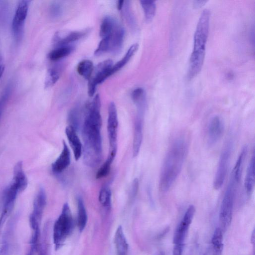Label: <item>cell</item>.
<instances>
[{
	"mask_svg": "<svg viewBox=\"0 0 255 255\" xmlns=\"http://www.w3.org/2000/svg\"><path fill=\"white\" fill-rule=\"evenodd\" d=\"M118 120L115 104L111 102L108 107L107 131L110 145L109 154L116 156L117 150Z\"/></svg>",
	"mask_w": 255,
	"mask_h": 255,
	"instance_id": "obj_8",
	"label": "cell"
},
{
	"mask_svg": "<svg viewBox=\"0 0 255 255\" xmlns=\"http://www.w3.org/2000/svg\"><path fill=\"white\" fill-rule=\"evenodd\" d=\"M255 156L254 153L248 165L245 179V189L248 194H251L252 193L255 187Z\"/></svg>",
	"mask_w": 255,
	"mask_h": 255,
	"instance_id": "obj_21",
	"label": "cell"
},
{
	"mask_svg": "<svg viewBox=\"0 0 255 255\" xmlns=\"http://www.w3.org/2000/svg\"><path fill=\"white\" fill-rule=\"evenodd\" d=\"M207 0H194L193 4L194 8H198L203 6L206 2Z\"/></svg>",
	"mask_w": 255,
	"mask_h": 255,
	"instance_id": "obj_41",
	"label": "cell"
},
{
	"mask_svg": "<svg viewBox=\"0 0 255 255\" xmlns=\"http://www.w3.org/2000/svg\"><path fill=\"white\" fill-rule=\"evenodd\" d=\"M112 193L107 186H103L100 190L99 200L100 204L105 208H109L111 206Z\"/></svg>",
	"mask_w": 255,
	"mask_h": 255,
	"instance_id": "obj_32",
	"label": "cell"
},
{
	"mask_svg": "<svg viewBox=\"0 0 255 255\" xmlns=\"http://www.w3.org/2000/svg\"><path fill=\"white\" fill-rule=\"evenodd\" d=\"M115 244L117 255H127L128 246L121 226H119L116 231Z\"/></svg>",
	"mask_w": 255,
	"mask_h": 255,
	"instance_id": "obj_20",
	"label": "cell"
},
{
	"mask_svg": "<svg viewBox=\"0 0 255 255\" xmlns=\"http://www.w3.org/2000/svg\"><path fill=\"white\" fill-rule=\"evenodd\" d=\"M16 218L10 219L6 223L2 235L0 255H9L11 246V240L15 229Z\"/></svg>",
	"mask_w": 255,
	"mask_h": 255,
	"instance_id": "obj_14",
	"label": "cell"
},
{
	"mask_svg": "<svg viewBox=\"0 0 255 255\" xmlns=\"http://www.w3.org/2000/svg\"><path fill=\"white\" fill-rule=\"evenodd\" d=\"M109 36L102 38L100 42L97 49L95 51L94 55L99 56L109 51Z\"/></svg>",
	"mask_w": 255,
	"mask_h": 255,
	"instance_id": "obj_34",
	"label": "cell"
},
{
	"mask_svg": "<svg viewBox=\"0 0 255 255\" xmlns=\"http://www.w3.org/2000/svg\"><path fill=\"white\" fill-rule=\"evenodd\" d=\"M231 141L227 142L219 158L213 182L214 188L217 190L222 187L227 175L232 149Z\"/></svg>",
	"mask_w": 255,
	"mask_h": 255,
	"instance_id": "obj_9",
	"label": "cell"
},
{
	"mask_svg": "<svg viewBox=\"0 0 255 255\" xmlns=\"http://www.w3.org/2000/svg\"><path fill=\"white\" fill-rule=\"evenodd\" d=\"M124 2L125 1L123 0H120L117 1V7L118 10H120L123 8L124 5Z\"/></svg>",
	"mask_w": 255,
	"mask_h": 255,
	"instance_id": "obj_44",
	"label": "cell"
},
{
	"mask_svg": "<svg viewBox=\"0 0 255 255\" xmlns=\"http://www.w3.org/2000/svg\"><path fill=\"white\" fill-rule=\"evenodd\" d=\"M188 150V141L184 136L176 138L170 146L164 158L159 178L160 190H169L178 177Z\"/></svg>",
	"mask_w": 255,
	"mask_h": 255,
	"instance_id": "obj_2",
	"label": "cell"
},
{
	"mask_svg": "<svg viewBox=\"0 0 255 255\" xmlns=\"http://www.w3.org/2000/svg\"><path fill=\"white\" fill-rule=\"evenodd\" d=\"M184 244H174L173 255H182Z\"/></svg>",
	"mask_w": 255,
	"mask_h": 255,
	"instance_id": "obj_40",
	"label": "cell"
},
{
	"mask_svg": "<svg viewBox=\"0 0 255 255\" xmlns=\"http://www.w3.org/2000/svg\"><path fill=\"white\" fill-rule=\"evenodd\" d=\"M87 32L86 30L57 32L54 35L53 42L56 47L69 45V44L83 37Z\"/></svg>",
	"mask_w": 255,
	"mask_h": 255,
	"instance_id": "obj_13",
	"label": "cell"
},
{
	"mask_svg": "<svg viewBox=\"0 0 255 255\" xmlns=\"http://www.w3.org/2000/svg\"><path fill=\"white\" fill-rule=\"evenodd\" d=\"M6 100V99L5 97H2L0 100V119L2 115V112H3L5 105Z\"/></svg>",
	"mask_w": 255,
	"mask_h": 255,
	"instance_id": "obj_42",
	"label": "cell"
},
{
	"mask_svg": "<svg viewBox=\"0 0 255 255\" xmlns=\"http://www.w3.org/2000/svg\"><path fill=\"white\" fill-rule=\"evenodd\" d=\"M70 162V151L65 142L63 141L62 150L58 157L52 163V170L55 173H60L69 166Z\"/></svg>",
	"mask_w": 255,
	"mask_h": 255,
	"instance_id": "obj_16",
	"label": "cell"
},
{
	"mask_svg": "<svg viewBox=\"0 0 255 255\" xmlns=\"http://www.w3.org/2000/svg\"><path fill=\"white\" fill-rule=\"evenodd\" d=\"M143 113L138 112L134 126L132 144L133 156H136L140 150L142 140Z\"/></svg>",
	"mask_w": 255,
	"mask_h": 255,
	"instance_id": "obj_15",
	"label": "cell"
},
{
	"mask_svg": "<svg viewBox=\"0 0 255 255\" xmlns=\"http://www.w3.org/2000/svg\"><path fill=\"white\" fill-rule=\"evenodd\" d=\"M210 11L204 9L198 20L194 35L193 49L189 59L188 78L192 79L200 72L204 61L209 31Z\"/></svg>",
	"mask_w": 255,
	"mask_h": 255,
	"instance_id": "obj_3",
	"label": "cell"
},
{
	"mask_svg": "<svg viewBox=\"0 0 255 255\" xmlns=\"http://www.w3.org/2000/svg\"><path fill=\"white\" fill-rule=\"evenodd\" d=\"M247 152V147L245 146L241 152L233 170L232 177L237 183L240 182L241 178L243 164L245 160Z\"/></svg>",
	"mask_w": 255,
	"mask_h": 255,
	"instance_id": "obj_26",
	"label": "cell"
},
{
	"mask_svg": "<svg viewBox=\"0 0 255 255\" xmlns=\"http://www.w3.org/2000/svg\"><path fill=\"white\" fill-rule=\"evenodd\" d=\"M60 74L59 70L56 68L49 69L45 78L44 88H49L55 85L59 79Z\"/></svg>",
	"mask_w": 255,
	"mask_h": 255,
	"instance_id": "obj_31",
	"label": "cell"
},
{
	"mask_svg": "<svg viewBox=\"0 0 255 255\" xmlns=\"http://www.w3.org/2000/svg\"><path fill=\"white\" fill-rule=\"evenodd\" d=\"M255 231L254 230L251 236V242L252 244H254L255 241Z\"/></svg>",
	"mask_w": 255,
	"mask_h": 255,
	"instance_id": "obj_46",
	"label": "cell"
},
{
	"mask_svg": "<svg viewBox=\"0 0 255 255\" xmlns=\"http://www.w3.org/2000/svg\"><path fill=\"white\" fill-rule=\"evenodd\" d=\"M113 62L111 59L103 61L94 68L92 74L88 80V93L92 97L95 94L97 86L102 83L107 78L111 76V70Z\"/></svg>",
	"mask_w": 255,
	"mask_h": 255,
	"instance_id": "obj_6",
	"label": "cell"
},
{
	"mask_svg": "<svg viewBox=\"0 0 255 255\" xmlns=\"http://www.w3.org/2000/svg\"><path fill=\"white\" fill-rule=\"evenodd\" d=\"M47 246L45 236L43 235L42 239L40 237V243L37 251L38 255H48Z\"/></svg>",
	"mask_w": 255,
	"mask_h": 255,
	"instance_id": "obj_36",
	"label": "cell"
},
{
	"mask_svg": "<svg viewBox=\"0 0 255 255\" xmlns=\"http://www.w3.org/2000/svg\"><path fill=\"white\" fill-rule=\"evenodd\" d=\"M4 65L3 64H0V79L4 72Z\"/></svg>",
	"mask_w": 255,
	"mask_h": 255,
	"instance_id": "obj_45",
	"label": "cell"
},
{
	"mask_svg": "<svg viewBox=\"0 0 255 255\" xmlns=\"http://www.w3.org/2000/svg\"><path fill=\"white\" fill-rule=\"evenodd\" d=\"M78 217L77 225L80 231H83L87 222V214L82 199L78 197L77 199Z\"/></svg>",
	"mask_w": 255,
	"mask_h": 255,
	"instance_id": "obj_25",
	"label": "cell"
},
{
	"mask_svg": "<svg viewBox=\"0 0 255 255\" xmlns=\"http://www.w3.org/2000/svg\"><path fill=\"white\" fill-rule=\"evenodd\" d=\"M62 12V6L58 2L54 3L51 7V13L54 17L60 16Z\"/></svg>",
	"mask_w": 255,
	"mask_h": 255,
	"instance_id": "obj_37",
	"label": "cell"
},
{
	"mask_svg": "<svg viewBox=\"0 0 255 255\" xmlns=\"http://www.w3.org/2000/svg\"><path fill=\"white\" fill-rule=\"evenodd\" d=\"M117 25V21L113 17L106 16L103 19L100 28V36L102 39L110 36Z\"/></svg>",
	"mask_w": 255,
	"mask_h": 255,
	"instance_id": "obj_22",
	"label": "cell"
},
{
	"mask_svg": "<svg viewBox=\"0 0 255 255\" xmlns=\"http://www.w3.org/2000/svg\"><path fill=\"white\" fill-rule=\"evenodd\" d=\"M238 183L232 177L221 203L219 220L222 228L225 230L231 223L236 185Z\"/></svg>",
	"mask_w": 255,
	"mask_h": 255,
	"instance_id": "obj_5",
	"label": "cell"
},
{
	"mask_svg": "<svg viewBox=\"0 0 255 255\" xmlns=\"http://www.w3.org/2000/svg\"><path fill=\"white\" fill-rule=\"evenodd\" d=\"M100 111V98L97 94L88 107L82 127L83 159L85 163L90 167L97 166L102 158Z\"/></svg>",
	"mask_w": 255,
	"mask_h": 255,
	"instance_id": "obj_1",
	"label": "cell"
},
{
	"mask_svg": "<svg viewBox=\"0 0 255 255\" xmlns=\"http://www.w3.org/2000/svg\"><path fill=\"white\" fill-rule=\"evenodd\" d=\"M195 213V207L192 205H190L175 232L173 238L174 244H184V240Z\"/></svg>",
	"mask_w": 255,
	"mask_h": 255,
	"instance_id": "obj_11",
	"label": "cell"
},
{
	"mask_svg": "<svg viewBox=\"0 0 255 255\" xmlns=\"http://www.w3.org/2000/svg\"><path fill=\"white\" fill-rule=\"evenodd\" d=\"M46 204V195L43 188L39 189L33 201V209L29 217L32 233H40V225Z\"/></svg>",
	"mask_w": 255,
	"mask_h": 255,
	"instance_id": "obj_7",
	"label": "cell"
},
{
	"mask_svg": "<svg viewBox=\"0 0 255 255\" xmlns=\"http://www.w3.org/2000/svg\"><path fill=\"white\" fill-rule=\"evenodd\" d=\"M94 68L93 63L91 60H84L78 64L77 71L80 75L85 79L89 80L92 74Z\"/></svg>",
	"mask_w": 255,
	"mask_h": 255,
	"instance_id": "obj_29",
	"label": "cell"
},
{
	"mask_svg": "<svg viewBox=\"0 0 255 255\" xmlns=\"http://www.w3.org/2000/svg\"><path fill=\"white\" fill-rule=\"evenodd\" d=\"M125 10V16L127 18V20L129 24H130L132 25V27H134L135 22L133 18V16L130 12V10L129 6V4L127 3L126 5Z\"/></svg>",
	"mask_w": 255,
	"mask_h": 255,
	"instance_id": "obj_38",
	"label": "cell"
},
{
	"mask_svg": "<svg viewBox=\"0 0 255 255\" xmlns=\"http://www.w3.org/2000/svg\"><path fill=\"white\" fill-rule=\"evenodd\" d=\"M140 4L143 10L144 16L147 21L151 20L156 11V4L153 0H140Z\"/></svg>",
	"mask_w": 255,
	"mask_h": 255,
	"instance_id": "obj_30",
	"label": "cell"
},
{
	"mask_svg": "<svg viewBox=\"0 0 255 255\" xmlns=\"http://www.w3.org/2000/svg\"><path fill=\"white\" fill-rule=\"evenodd\" d=\"M138 48L137 43L133 44L128 49L123 58L113 65L111 70V75L122 68L130 60Z\"/></svg>",
	"mask_w": 255,
	"mask_h": 255,
	"instance_id": "obj_23",
	"label": "cell"
},
{
	"mask_svg": "<svg viewBox=\"0 0 255 255\" xmlns=\"http://www.w3.org/2000/svg\"><path fill=\"white\" fill-rule=\"evenodd\" d=\"M124 28L118 24L109 36V51L114 54L120 52L122 48L125 37Z\"/></svg>",
	"mask_w": 255,
	"mask_h": 255,
	"instance_id": "obj_17",
	"label": "cell"
},
{
	"mask_svg": "<svg viewBox=\"0 0 255 255\" xmlns=\"http://www.w3.org/2000/svg\"><path fill=\"white\" fill-rule=\"evenodd\" d=\"M131 96L133 102L136 105L138 111H144L146 103V96L144 89L140 87L135 89L132 92Z\"/></svg>",
	"mask_w": 255,
	"mask_h": 255,
	"instance_id": "obj_27",
	"label": "cell"
},
{
	"mask_svg": "<svg viewBox=\"0 0 255 255\" xmlns=\"http://www.w3.org/2000/svg\"><path fill=\"white\" fill-rule=\"evenodd\" d=\"M65 133L74 153L75 159L78 160L82 155V145L76 129L69 125L65 129Z\"/></svg>",
	"mask_w": 255,
	"mask_h": 255,
	"instance_id": "obj_18",
	"label": "cell"
},
{
	"mask_svg": "<svg viewBox=\"0 0 255 255\" xmlns=\"http://www.w3.org/2000/svg\"><path fill=\"white\" fill-rule=\"evenodd\" d=\"M138 189V179L135 178L133 181L131 191H130V196L131 198H134L136 195L137 194V191Z\"/></svg>",
	"mask_w": 255,
	"mask_h": 255,
	"instance_id": "obj_39",
	"label": "cell"
},
{
	"mask_svg": "<svg viewBox=\"0 0 255 255\" xmlns=\"http://www.w3.org/2000/svg\"><path fill=\"white\" fill-rule=\"evenodd\" d=\"M73 50L74 47L71 45L56 47L49 53L48 57L52 61H57L68 56Z\"/></svg>",
	"mask_w": 255,
	"mask_h": 255,
	"instance_id": "obj_24",
	"label": "cell"
},
{
	"mask_svg": "<svg viewBox=\"0 0 255 255\" xmlns=\"http://www.w3.org/2000/svg\"><path fill=\"white\" fill-rule=\"evenodd\" d=\"M212 243L213 247V255H221L223 248V233L220 228H217L213 234L212 239Z\"/></svg>",
	"mask_w": 255,
	"mask_h": 255,
	"instance_id": "obj_28",
	"label": "cell"
},
{
	"mask_svg": "<svg viewBox=\"0 0 255 255\" xmlns=\"http://www.w3.org/2000/svg\"><path fill=\"white\" fill-rule=\"evenodd\" d=\"M74 221L69 206L65 203L55 221L53 228V240L56 250L59 249L72 232Z\"/></svg>",
	"mask_w": 255,
	"mask_h": 255,
	"instance_id": "obj_4",
	"label": "cell"
},
{
	"mask_svg": "<svg viewBox=\"0 0 255 255\" xmlns=\"http://www.w3.org/2000/svg\"><path fill=\"white\" fill-rule=\"evenodd\" d=\"M30 1L21 0L17 6L11 24L12 32L16 38H19L22 33Z\"/></svg>",
	"mask_w": 255,
	"mask_h": 255,
	"instance_id": "obj_10",
	"label": "cell"
},
{
	"mask_svg": "<svg viewBox=\"0 0 255 255\" xmlns=\"http://www.w3.org/2000/svg\"><path fill=\"white\" fill-rule=\"evenodd\" d=\"M200 255H206V254L205 253L202 254Z\"/></svg>",
	"mask_w": 255,
	"mask_h": 255,
	"instance_id": "obj_47",
	"label": "cell"
},
{
	"mask_svg": "<svg viewBox=\"0 0 255 255\" xmlns=\"http://www.w3.org/2000/svg\"><path fill=\"white\" fill-rule=\"evenodd\" d=\"M224 124L218 116L212 117L209 123L207 130V143L209 146L216 144L223 135Z\"/></svg>",
	"mask_w": 255,
	"mask_h": 255,
	"instance_id": "obj_12",
	"label": "cell"
},
{
	"mask_svg": "<svg viewBox=\"0 0 255 255\" xmlns=\"http://www.w3.org/2000/svg\"><path fill=\"white\" fill-rule=\"evenodd\" d=\"M68 119L72 125L76 129V126H77L79 121V111L77 108H74L71 110L69 114Z\"/></svg>",
	"mask_w": 255,
	"mask_h": 255,
	"instance_id": "obj_35",
	"label": "cell"
},
{
	"mask_svg": "<svg viewBox=\"0 0 255 255\" xmlns=\"http://www.w3.org/2000/svg\"><path fill=\"white\" fill-rule=\"evenodd\" d=\"M113 160V159L108 157L106 161L103 164L97 172L96 175L97 179L103 178L108 175Z\"/></svg>",
	"mask_w": 255,
	"mask_h": 255,
	"instance_id": "obj_33",
	"label": "cell"
},
{
	"mask_svg": "<svg viewBox=\"0 0 255 255\" xmlns=\"http://www.w3.org/2000/svg\"><path fill=\"white\" fill-rule=\"evenodd\" d=\"M37 253V249L32 246H30L28 252L25 255H34Z\"/></svg>",
	"mask_w": 255,
	"mask_h": 255,
	"instance_id": "obj_43",
	"label": "cell"
},
{
	"mask_svg": "<svg viewBox=\"0 0 255 255\" xmlns=\"http://www.w3.org/2000/svg\"><path fill=\"white\" fill-rule=\"evenodd\" d=\"M12 183L17 187L19 192L23 191L27 186V179L23 169L21 161L18 162L14 167Z\"/></svg>",
	"mask_w": 255,
	"mask_h": 255,
	"instance_id": "obj_19",
	"label": "cell"
}]
</instances>
